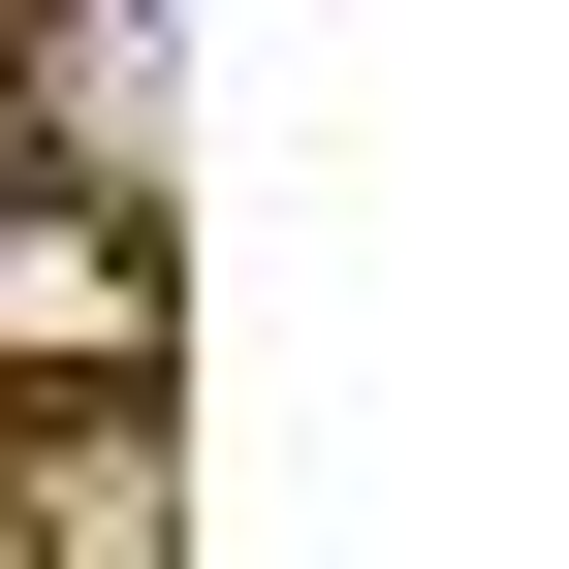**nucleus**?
<instances>
[{
    "instance_id": "obj_1",
    "label": "nucleus",
    "mask_w": 569,
    "mask_h": 569,
    "mask_svg": "<svg viewBox=\"0 0 569 569\" xmlns=\"http://www.w3.org/2000/svg\"><path fill=\"white\" fill-rule=\"evenodd\" d=\"M159 348H190V284H159V190H96V159H32L0 127V411H159Z\"/></svg>"
},
{
    "instance_id": "obj_2",
    "label": "nucleus",
    "mask_w": 569,
    "mask_h": 569,
    "mask_svg": "<svg viewBox=\"0 0 569 569\" xmlns=\"http://www.w3.org/2000/svg\"><path fill=\"white\" fill-rule=\"evenodd\" d=\"M32 159L190 190V0H32Z\"/></svg>"
}]
</instances>
